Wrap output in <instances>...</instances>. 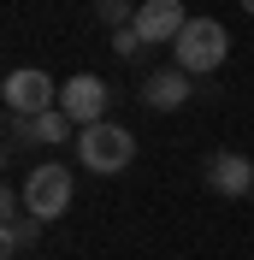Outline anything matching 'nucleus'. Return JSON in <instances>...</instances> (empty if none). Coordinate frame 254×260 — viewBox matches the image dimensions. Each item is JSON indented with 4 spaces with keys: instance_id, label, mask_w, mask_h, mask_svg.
Instances as JSON below:
<instances>
[{
    "instance_id": "11",
    "label": "nucleus",
    "mask_w": 254,
    "mask_h": 260,
    "mask_svg": "<svg viewBox=\"0 0 254 260\" xmlns=\"http://www.w3.org/2000/svg\"><path fill=\"white\" fill-rule=\"evenodd\" d=\"M95 12L107 18V24H118V30H130V24H136V6H130V0H101Z\"/></svg>"
},
{
    "instance_id": "9",
    "label": "nucleus",
    "mask_w": 254,
    "mask_h": 260,
    "mask_svg": "<svg viewBox=\"0 0 254 260\" xmlns=\"http://www.w3.org/2000/svg\"><path fill=\"white\" fill-rule=\"evenodd\" d=\"M18 130H24V136H36V142H48V148H59L65 136H71V113H59V107H53V113H36V118H12Z\"/></svg>"
},
{
    "instance_id": "10",
    "label": "nucleus",
    "mask_w": 254,
    "mask_h": 260,
    "mask_svg": "<svg viewBox=\"0 0 254 260\" xmlns=\"http://www.w3.org/2000/svg\"><path fill=\"white\" fill-rule=\"evenodd\" d=\"M36 237H42V219H36V213H12V219H6V243H0V248H6V260H18Z\"/></svg>"
},
{
    "instance_id": "4",
    "label": "nucleus",
    "mask_w": 254,
    "mask_h": 260,
    "mask_svg": "<svg viewBox=\"0 0 254 260\" xmlns=\"http://www.w3.org/2000/svg\"><path fill=\"white\" fill-rule=\"evenodd\" d=\"M0 101L12 118H36V113H53L59 107V83L42 71V65H18L12 77L0 83Z\"/></svg>"
},
{
    "instance_id": "12",
    "label": "nucleus",
    "mask_w": 254,
    "mask_h": 260,
    "mask_svg": "<svg viewBox=\"0 0 254 260\" xmlns=\"http://www.w3.org/2000/svg\"><path fill=\"white\" fill-rule=\"evenodd\" d=\"M112 48L124 53V59H130V53H142V36H136V24H130V30H112Z\"/></svg>"
},
{
    "instance_id": "1",
    "label": "nucleus",
    "mask_w": 254,
    "mask_h": 260,
    "mask_svg": "<svg viewBox=\"0 0 254 260\" xmlns=\"http://www.w3.org/2000/svg\"><path fill=\"white\" fill-rule=\"evenodd\" d=\"M172 48H177V71L207 77V71H219V65L231 59V30H225L219 18H189Z\"/></svg>"
},
{
    "instance_id": "3",
    "label": "nucleus",
    "mask_w": 254,
    "mask_h": 260,
    "mask_svg": "<svg viewBox=\"0 0 254 260\" xmlns=\"http://www.w3.org/2000/svg\"><path fill=\"white\" fill-rule=\"evenodd\" d=\"M18 189H24V213H36L42 225H53V219L71 207V189H77V178H71V166H65V160H42L30 178L18 183Z\"/></svg>"
},
{
    "instance_id": "8",
    "label": "nucleus",
    "mask_w": 254,
    "mask_h": 260,
    "mask_svg": "<svg viewBox=\"0 0 254 260\" xmlns=\"http://www.w3.org/2000/svg\"><path fill=\"white\" fill-rule=\"evenodd\" d=\"M207 189H219V195H248L254 189V160L248 154H213L207 160Z\"/></svg>"
},
{
    "instance_id": "2",
    "label": "nucleus",
    "mask_w": 254,
    "mask_h": 260,
    "mask_svg": "<svg viewBox=\"0 0 254 260\" xmlns=\"http://www.w3.org/2000/svg\"><path fill=\"white\" fill-rule=\"evenodd\" d=\"M77 160H83V172H95V178H112V172H124V166L136 160V136H130L124 124L101 118V124L77 130Z\"/></svg>"
},
{
    "instance_id": "7",
    "label": "nucleus",
    "mask_w": 254,
    "mask_h": 260,
    "mask_svg": "<svg viewBox=\"0 0 254 260\" xmlns=\"http://www.w3.org/2000/svg\"><path fill=\"white\" fill-rule=\"evenodd\" d=\"M189 95H195V83H189V71H177V65H160V71H148V83H142V101L154 107V113H177Z\"/></svg>"
},
{
    "instance_id": "5",
    "label": "nucleus",
    "mask_w": 254,
    "mask_h": 260,
    "mask_svg": "<svg viewBox=\"0 0 254 260\" xmlns=\"http://www.w3.org/2000/svg\"><path fill=\"white\" fill-rule=\"evenodd\" d=\"M107 101H112V89H107L101 77H89V71H77V77L59 83V113H71L77 130L101 124V118H107Z\"/></svg>"
},
{
    "instance_id": "6",
    "label": "nucleus",
    "mask_w": 254,
    "mask_h": 260,
    "mask_svg": "<svg viewBox=\"0 0 254 260\" xmlns=\"http://www.w3.org/2000/svg\"><path fill=\"white\" fill-rule=\"evenodd\" d=\"M183 24H189L183 0H142V6H136V36H142V48H166V42H177Z\"/></svg>"
},
{
    "instance_id": "13",
    "label": "nucleus",
    "mask_w": 254,
    "mask_h": 260,
    "mask_svg": "<svg viewBox=\"0 0 254 260\" xmlns=\"http://www.w3.org/2000/svg\"><path fill=\"white\" fill-rule=\"evenodd\" d=\"M242 12H248V18H254V0H242Z\"/></svg>"
}]
</instances>
